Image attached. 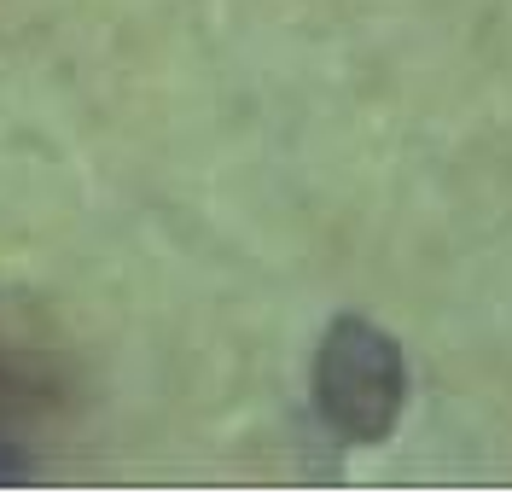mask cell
I'll return each mask as SVG.
<instances>
[{"label":"cell","instance_id":"6da1fadb","mask_svg":"<svg viewBox=\"0 0 512 495\" xmlns=\"http://www.w3.org/2000/svg\"><path fill=\"white\" fill-rule=\"evenodd\" d=\"M408 408V356L384 327L338 315L315 350V414L344 443H384Z\"/></svg>","mask_w":512,"mask_h":495},{"label":"cell","instance_id":"7a4b0ae2","mask_svg":"<svg viewBox=\"0 0 512 495\" xmlns=\"http://www.w3.org/2000/svg\"><path fill=\"white\" fill-rule=\"evenodd\" d=\"M24 478H30V461H24L18 437L6 431V420H0V484H24Z\"/></svg>","mask_w":512,"mask_h":495}]
</instances>
